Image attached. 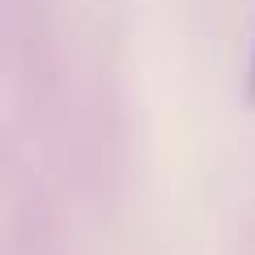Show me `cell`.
<instances>
[{
    "instance_id": "6da1fadb",
    "label": "cell",
    "mask_w": 255,
    "mask_h": 255,
    "mask_svg": "<svg viewBox=\"0 0 255 255\" xmlns=\"http://www.w3.org/2000/svg\"><path fill=\"white\" fill-rule=\"evenodd\" d=\"M251 98H255V51H251Z\"/></svg>"
}]
</instances>
